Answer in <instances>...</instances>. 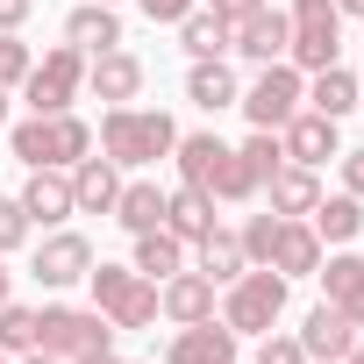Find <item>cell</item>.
<instances>
[{
	"label": "cell",
	"instance_id": "4dcf8cb0",
	"mask_svg": "<svg viewBox=\"0 0 364 364\" xmlns=\"http://www.w3.org/2000/svg\"><path fill=\"white\" fill-rule=\"evenodd\" d=\"M0 350H8V357H29L36 350V307L0 300Z\"/></svg>",
	"mask_w": 364,
	"mask_h": 364
},
{
	"label": "cell",
	"instance_id": "9a60e30c",
	"mask_svg": "<svg viewBox=\"0 0 364 364\" xmlns=\"http://www.w3.org/2000/svg\"><path fill=\"white\" fill-rule=\"evenodd\" d=\"M350 343H357V321H350V314H336L328 300L300 321V350H307V364H343V357H350Z\"/></svg>",
	"mask_w": 364,
	"mask_h": 364
},
{
	"label": "cell",
	"instance_id": "e575fe53",
	"mask_svg": "<svg viewBox=\"0 0 364 364\" xmlns=\"http://www.w3.org/2000/svg\"><path fill=\"white\" fill-rule=\"evenodd\" d=\"M29 65H36V58H29V43H15V29H0V86L15 93V86L29 79Z\"/></svg>",
	"mask_w": 364,
	"mask_h": 364
},
{
	"label": "cell",
	"instance_id": "d590c367",
	"mask_svg": "<svg viewBox=\"0 0 364 364\" xmlns=\"http://www.w3.org/2000/svg\"><path fill=\"white\" fill-rule=\"evenodd\" d=\"M22 243H29V215H22V200H15V193H0V257L22 250Z\"/></svg>",
	"mask_w": 364,
	"mask_h": 364
},
{
	"label": "cell",
	"instance_id": "ba28073f",
	"mask_svg": "<svg viewBox=\"0 0 364 364\" xmlns=\"http://www.w3.org/2000/svg\"><path fill=\"white\" fill-rule=\"evenodd\" d=\"M86 272H93V243H86L79 229H50V236L36 243V264H29V279H36V286L65 293V286H79Z\"/></svg>",
	"mask_w": 364,
	"mask_h": 364
},
{
	"label": "cell",
	"instance_id": "d6986e66",
	"mask_svg": "<svg viewBox=\"0 0 364 364\" xmlns=\"http://www.w3.org/2000/svg\"><path fill=\"white\" fill-rule=\"evenodd\" d=\"M264 193H272V215L307 222V215H314V200H321V178H314L307 164H279V171L264 178Z\"/></svg>",
	"mask_w": 364,
	"mask_h": 364
},
{
	"label": "cell",
	"instance_id": "ab89813d",
	"mask_svg": "<svg viewBox=\"0 0 364 364\" xmlns=\"http://www.w3.org/2000/svg\"><path fill=\"white\" fill-rule=\"evenodd\" d=\"M208 8H215L222 22H243V15H257V8H264V0H208Z\"/></svg>",
	"mask_w": 364,
	"mask_h": 364
},
{
	"label": "cell",
	"instance_id": "7dc6e473",
	"mask_svg": "<svg viewBox=\"0 0 364 364\" xmlns=\"http://www.w3.org/2000/svg\"><path fill=\"white\" fill-rule=\"evenodd\" d=\"M0 300H8V257H0Z\"/></svg>",
	"mask_w": 364,
	"mask_h": 364
},
{
	"label": "cell",
	"instance_id": "74e56055",
	"mask_svg": "<svg viewBox=\"0 0 364 364\" xmlns=\"http://www.w3.org/2000/svg\"><path fill=\"white\" fill-rule=\"evenodd\" d=\"M136 8H143L150 22H164V29H178V22H186V15L200 8V0H136Z\"/></svg>",
	"mask_w": 364,
	"mask_h": 364
},
{
	"label": "cell",
	"instance_id": "277c9868",
	"mask_svg": "<svg viewBox=\"0 0 364 364\" xmlns=\"http://www.w3.org/2000/svg\"><path fill=\"white\" fill-rule=\"evenodd\" d=\"M86 286H93V307L114 321V336H122V328H150V321H157V279H143L136 264H93V272H86Z\"/></svg>",
	"mask_w": 364,
	"mask_h": 364
},
{
	"label": "cell",
	"instance_id": "83f0119b",
	"mask_svg": "<svg viewBox=\"0 0 364 364\" xmlns=\"http://www.w3.org/2000/svg\"><path fill=\"white\" fill-rule=\"evenodd\" d=\"M307 107H314V114H328V122H343V114L357 107V79H350L343 65H321V72L307 79Z\"/></svg>",
	"mask_w": 364,
	"mask_h": 364
},
{
	"label": "cell",
	"instance_id": "3957f363",
	"mask_svg": "<svg viewBox=\"0 0 364 364\" xmlns=\"http://www.w3.org/2000/svg\"><path fill=\"white\" fill-rule=\"evenodd\" d=\"M36 350L58 357V364L100 357V350H114V321H107L100 307H65V300H50V307L36 314Z\"/></svg>",
	"mask_w": 364,
	"mask_h": 364
},
{
	"label": "cell",
	"instance_id": "4316f807",
	"mask_svg": "<svg viewBox=\"0 0 364 364\" xmlns=\"http://www.w3.org/2000/svg\"><path fill=\"white\" fill-rule=\"evenodd\" d=\"M243 264H250V257H243V236H229V229H208V236L193 243V272H208L215 286H229Z\"/></svg>",
	"mask_w": 364,
	"mask_h": 364
},
{
	"label": "cell",
	"instance_id": "484cf974",
	"mask_svg": "<svg viewBox=\"0 0 364 364\" xmlns=\"http://www.w3.org/2000/svg\"><path fill=\"white\" fill-rule=\"evenodd\" d=\"M229 36H236V22H222L215 8H193L178 22V50L186 58H229Z\"/></svg>",
	"mask_w": 364,
	"mask_h": 364
},
{
	"label": "cell",
	"instance_id": "b9f144b4",
	"mask_svg": "<svg viewBox=\"0 0 364 364\" xmlns=\"http://www.w3.org/2000/svg\"><path fill=\"white\" fill-rule=\"evenodd\" d=\"M336 15H357L364 22V0H336Z\"/></svg>",
	"mask_w": 364,
	"mask_h": 364
},
{
	"label": "cell",
	"instance_id": "60d3db41",
	"mask_svg": "<svg viewBox=\"0 0 364 364\" xmlns=\"http://www.w3.org/2000/svg\"><path fill=\"white\" fill-rule=\"evenodd\" d=\"M29 8H36V0H0V29H22Z\"/></svg>",
	"mask_w": 364,
	"mask_h": 364
},
{
	"label": "cell",
	"instance_id": "d6a6232c",
	"mask_svg": "<svg viewBox=\"0 0 364 364\" xmlns=\"http://www.w3.org/2000/svg\"><path fill=\"white\" fill-rule=\"evenodd\" d=\"M208 193H215V200H250V193H257V171L243 164V150L222 157V171H215V186H208Z\"/></svg>",
	"mask_w": 364,
	"mask_h": 364
},
{
	"label": "cell",
	"instance_id": "6da1fadb",
	"mask_svg": "<svg viewBox=\"0 0 364 364\" xmlns=\"http://www.w3.org/2000/svg\"><path fill=\"white\" fill-rule=\"evenodd\" d=\"M171 143H178V122L164 107H107L100 114V150L122 171H143V164L171 157Z\"/></svg>",
	"mask_w": 364,
	"mask_h": 364
},
{
	"label": "cell",
	"instance_id": "816d5d0a",
	"mask_svg": "<svg viewBox=\"0 0 364 364\" xmlns=\"http://www.w3.org/2000/svg\"><path fill=\"white\" fill-rule=\"evenodd\" d=\"M236 364H243V357H236Z\"/></svg>",
	"mask_w": 364,
	"mask_h": 364
},
{
	"label": "cell",
	"instance_id": "836d02e7",
	"mask_svg": "<svg viewBox=\"0 0 364 364\" xmlns=\"http://www.w3.org/2000/svg\"><path fill=\"white\" fill-rule=\"evenodd\" d=\"M272 243H279V215L264 208V215L243 222V257H250V264H272Z\"/></svg>",
	"mask_w": 364,
	"mask_h": 364
},
{
	"label": "cell",
	"instance_id": "8d00e7d4",
	"mask_svg": "<svg viewBox=\"0 0 364 364\" xmlns=\"http://www.w3.org/2000/svg\"><path fill=\"white\" fill-rule=\"evenodd\" d=\"M250 364H307V350H300V336H257Z\"/></svg>",
	"mask_w": 364,
	"mask_h": 364
},
{
	"label": "cell",
	"instance_id": "7bdbcfd3",
	"mask_svg": "<svg viewBox=\"0 0 364 364\" xmlns=\"http://www.w3.org/2000/svg\"><path fill=\"white\" fill-rule=\"evenodd\" d=\"M79 364H122V357H114V350H100V357H79Z\"/></svg>",
	"mask_w": 364,
	"mask_h": 364
},
{
	"label": "cell",
	"instance_id": "bcb514c9",
	"mask_svg": "<svg viewBox=\"0 0 364 364\" xmlns=\"http://www.w3.org/2000/svg\"><path fill=\"white\" fill-rule=\"evenodd\" d=\"M0 129H8V86H0Z\"/></svg>",
	"mask_w": 364,
	"mask_h": 364
},
{
	"label": "cell",
	"instance_id": "ee69618b",
	"mask_svg": "<svg viewBox=\"0 0 364 364\" xmlns=\"http://www.w3.org/2000/svg\"><path fill=\"white\" fill-rule=\"evenodd\" d=\"M343 364H364V336H357V343H350V357H343Z\"/></svg>",
	"mask_w": 364,
	"mask_h": 364
},
{
	"label": "cell",
	"instance_id": "ffe728a7",
	"mask_svg": "<svg viewBox=\"0 0 364 364\" xmlns=\"http://www.w3.org/2000/svg\"><path fill=\"white\" fill-rule=\"evenodd\" d=\"M164 229L193 250V243L215 229V193H200V186H171V193H164Z\"/></svg>",
	"mask_w": 364,
	"mask_h": 364
},
{
	"label": "cell",
	"instance_id": "ac0fdd59",
	"mask_svg": "<svg viewBox=\"0 0 364 364\" xmlns=\"http://www.w3.org/2000/svg\"><path fill=\"white\" fill-rule=\"evenodd\" d=\"M222 157H229V143L215 136V129H200V136H178L171 143V164H178V186H215V171H222Z\"/></svg>",
	"mask_w": 364,
	"mask_h": 364
},
{
	"label": "cell",
	"instance_id": "9c48e42d",
	"mask_svg": "<svg viewBox=\"0 0 364 364\" xmlns=\"http://www.w3.org/2000/svg\"><path fill=\"white\" fill-rule=\"evenodd\" d=\"M15 200H22L29 229H65V222L79 215V200H72V171H58V164H36L29 186H22Z\"/></svg>",
	"mask_w": 364,
	"mask_h": 364
},
{
	"label": "cell",
	"instance_id": "44dd1931",
	"mask_svg": "<svg viewBox=\"0 0 364 364\" xmlns=\"http://www.w3.org/2000/svg\"><path fill=\"white\" fill-rule=\"evenodd\" d=\"M65 43H72V50H86V58H100V50H114V43H122V15H114V8H100V0H86V8H72V15H65Z\"/></svg>",
	"mask_w": 364,
	"mask_h": 364
},
{
	"label": "cell",
	"instance_id": "681fc988",
	"mask_svg": "<svg viewBox=\"0 0 364 364\" xmlns=\"http://www.w3.org/2000/svg\"><path fill=\"white\" fill-rule=\"evenodd\" d=\"M100 8H122V0H100Z\"/></svg>",
	"mask_w": 364,
	"mask_h": 364
},
{
	"label": "cell",
	"instance_id": "4fadbf2b",
	"mask_svg": "<svg viewBox=\"0 0 364 364\" xmlns=\"http://www.w3.org/2000/svg\"><path fill=\"white\" fill-rule=\"evenodd\" d=\"M286 43H293V29H286V15L272 8V0H264L257 15H243V22H236V36H229V50H236V58H250V65H279V58H286Z\"/></svg>",
	"mask_w": 364,
	"mask_h": 364
},
{
	"label": "cell",
	"instance_id": "1f68e13d",
	"mask_svg": "<svg viewBox=\"0 0 364 364\" xmlns=\"http://www.w3.org/2000/svg\"><path fill=\"white\" fill-rule=\"evenodd\" d=\"M243 150V164L257 171V193H264V178L286 164V143H279V129H250V143H236Z\"/></svg>",
	"mask_w": 364,
	"mask_h": 364
},
{
	"label": "cell",
	"instance_id": "8992f818",
	"mask_svg": "<svg viewBox=\"0 0 364 364\" xmlns=\"http://www.w3.org/2000/svg\"><path fill=\"white\" fill-rule=\"evenodd\" d=\"M79 93H86V50H72V43L43 50V65H29V79H22L29 114H72Z\"/></svg>",
	"mask_w": 364,
	"mask_h": 364
},
{
	"label": "cell",
	"instance_id": "f1b7e54d",
	"mask_svg": "<svg viewBox=\"0 0 364 364\" xmlns=\"http://www.w3.org/2000/svg\"><path fill=\"white\" fill-rule=\"evenodd\" d=\"M136 272H143V279H171V272H186V243H178L171 229H143V236H136Z\"/></svg>",
	"mask_w": 364,
	"mask_h": 364
},
{
	"label": "cell",
	"instance_id": "e0dca14e",
	"mask_svg": "<svg viewBox=\"0 0 364 364\" xmlns=\"http://www.w3.org/2000/svg\"><path fill=\"white\" fill-rule=\"evenodd\" d=\"M114 193H122V164H114V157H79V164H72V200H79V215H114Z\"/></svg>",
	"mask_w": 364,
	"mask_h": 364
},
{
	"label": "cell",
	"instance_id": "7a4b0ae2",
	"mask_svg": "<svg viewBox=\"0 0 364 364\" xmlns=\"http://www.w3.org/2000/svg\"><path fill=\"white\" fill-rule=\"evenodd\" d=\"M286 272H272V264H243L236 279H229V293H222V321L236 328V336H272L279 328V314H286Z\"/></svg>",
	"mask_w": 364,
	"mask_h": 364
},
{
	"label": "cell",
	"instance_id": "30bf717a",
	"mask_svg": "<svg viewBox=\"0 0 364 364\" xmlns=\"http://www.w3.org/2000/svg\"><path fill=\"white\" fill-rule=\"evenodd\" d=\"M86 93L93 100H107V107H129L136 93H143V58L136 50H100V58H86Z\"/></svg>",
	"mask_w": 364,
	"mask_h": 364
},
{
	"label": "cell",
	"instance_id": "52a82bcc",
	"mask_svg": "<svg viewBox=\"0 0 364 364\" xmlns=\"http://www.w3.org/2000/svg\"><path fill=\"white\" fill-rule=\"evenodd\" d=\"M300 100H307V72L300 65H257V79H250V93H236V107L250 114V129H286L293 114H300Z\"/></svg>",
	"mask_w": 364,
	"mask_h": 364
},
{
	"label": "cell",
	"instance_id": "cb8c5ba5",
	"mask_svg": "<svg viewBox=\"0 0 364 364\" xmlns=\"http://www.w3.org/2000/svg\"><path fill=\"white\" fill-rule=\"evenodd\" d=\"M114 222H122L129 236L164 229V186H157V178H122V193H114Z\"/></svg>",
	"mask_w": 364,
	"mask_h": 364
},
{
	"label": "cell",
	"instance_id": "f35d334b",
	"mask_svg": "<svg viewBox=\"0 0 364 364\" xmlns=\"http://www.w3.org/2000/svg\"><path fill=\"white\" fill-rule=\"evenodd\" d=\"M343 193L364 200V150H343Z\"/></svg>",
	"mask_w": 364,
	"mask_h": 364
},
{
	"label": "cell",
	"instance_id": "7c38bea8",
	"mask_svg": "<svg viewBox=\"0 0 364 364\" xmlns=\"http://www.w3.org/2000/svg\"><path fill=\"white\" fill-rule=\"evenodd\" d=\"M157 314L164 321H178V328H186V321H208L215 314V279L208 272H171V279H157Z\"/></svg>",
	"mask_w": 364,
	"mask_h": 364
},
{
	"label": "cell",
	"instance_id": "5bb4252c",
	"mask_svg": "<svg viewBox=\"0 0 364 364\" xmlns=\"http://www.w3.org/2000/svg\"><path fill=\"white\" fill-rule=\"evenodd\" d=\"M279 143H286V164H307V171H321L328 157H343V150H336V122L314 114V107H300V114L279 129Z\"/></svg>",
	"mask_w": 364,
	"mask_h": 364
},
{
	"label": "cell",
	"instance_id": "7402d4cb",
	"mask_svg": "<svg viewBox=\"0 0 364 364\" xmlns=\"http://www.w3.org/2000/svg\"><path fill=\"white\" fill-rule=\"evenodd\" d=\"M236 72H229V58H193V72H186V100L200 107V114H222V107H236Z\"/></svg>",
	"mask_w": 364,
	"mask_h": 364
},
{
	"label": "cell",
	"instance_id": "5b68a950",
	"mask_svg": "<svg viewBox=\"0 0 364 364\" xmlns=\"http://www.w3.org/2000/svg\"><path fill=\"white\" fill-rule=\"evenodd\" d=\"M286 29H293L286 65H300V72L336 65V50H343V15H336V0H293V8H286Z\"/></svg>",
	"mask_w": 364,
	"mask_h": 364
},
{
	"label": "cell",
	"instance_id": "f907efd6",
	"mask_svg": "<svg viewBox=\"0 0 364 364\" xmlns=\"http://www.w3.org/2000/svg\"><path fill=\"white\" fill-rule=\"evenodd\" d=\"M0 364H8V350H0Z\"/></svg>",
	"mask_w": 364,
	"mask_h": 364
},
{
	"label": "cell",
	"instance_id": "603a6c76",
	"mask_svg": "<svg viewBox=\"0 0 364 364\" xmlns=\"http://www.w3.org/2000/svg\"><path fill=\"white\" fill-rule=\"evenodd\" d=\"M272 272H286V279H314V272H321V236H314L307 222H286V215H279V243H272Z\"/></svg>",
	"mask_w": 364,
	"mask_h": 364
},
{
	"label": "cell",
	"instance_id": "c3c4849f",
	"mask_svg": "<svg viewBox=\"0 0 364 364\" xmlns=\"http://www.w3.org/2000/svg\"><path fill=\"white\" fill-rule=\"evenodd\" d=\"M357 107H364V79H357Z\"/></svg>",
	"mask_w": 364,
	"mask_h": 364
},
{
	"label": "cell",
	"instance_id": "f6af8a7d",
	"mask_svg": "<svg viewBox=\"0 0 364 364\" xmlns=\"http://www.w3.org/2000/svg\"><path fill=\"white\" fill-rule=\"evenodd\" d=\"M22 364H58V357H43V350H29V357H22Z\"/></svg>",
	"mask_w": 364,
	"mask_h": 364
},
{
	"label": "cell",
	"instance_id": "d4e9b609",
	"mask_svg": "<svg viewBox=\"0 0 364 364\" xmlns=\"http://www.w3.org/2000/svg\"><path fill=\"white\" fill-rule=\"evenodd\" d=\"M307 229H314L321 243H357V236H364V200H357V193H321L314 215H307Z\"/></svg>",
	"mask_w": 364,
	"mask_h": 364
},
{
	"label": "cell",
	"instance_id": "8fae6325",
	"mask_svg": "<svg viewBox=\"0 0 364 364\" xmlns=\"http://www.w3.org/2000/svg\"><path fill=\"white\" fill-rule=\"evenodd\" d=\"M164 364H236V328H229L222 314H208V321H186V328L171 336Z\"/></svg>",
	"mask_w": 364,
	"mask_h": 364
},
{
	"label": "cell",
	"instance_id": "f546056e",
	"mask_svg": "<svg viewBox=\"0 0 364 364\" xmlns=\"http://www.w3.org/2000/svg\"><path fill=\"white\" fill-rule=\"evenodd\" d=\"M50 157H58V171H72L79 157H93V129L79 114H50Z\"/></svg>",
	"mask_w": 364,
	"mask_h": 364
},
{
	"label": "cell",
	"instance_id": "2e32d148",
	"mask_svg": "<svg viewBox=\"0 0 364 364\" xmlns=\"http://www.w3.org/2000/svg\"><path fill=\"white\" fill-rule=\"evenodd\" d=\"M321 300L336 307V314H350L357 328H364V257H350V250H336V257H321Z\"/></svg>",
	"mask_w": 364,
	"mask_h": 364
}]
</instances>
